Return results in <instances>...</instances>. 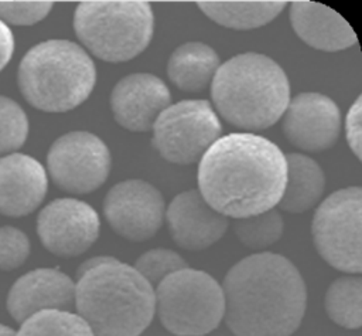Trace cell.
Here are the masks:
<instances>
[{
	"label": "cell",
	"instance_id": "obj_21",
	"mask_svg": "<svg viewBox=\"0 0 362 336\" xmlns=\"http://www.w3.org/2000/svg\"><path fill=\"white\" fill-rule=\"evenodd\" d=\"M287 1H198L212 21L233 30H252L274 20Z\"/></svg>",
	"mask_w": 362,
	"mask_h": 336
},
{
	"label": "cell",
	"instance_id": "obj_6",
	"mask_svg": "<svg viewBox=\"0 0 362 336\" xmlns=\"http://www.w3.org/2000/svg\"><path fill=\"white\" fill-rule=\"evenodd\" d=\"M74 30L99 60L124 62L150 44L154 16L146 1H81L75 9Z\"/></svg>",
	"mask_w": 362,
	"mask_h": 336
},
{
	"label": "cell",
	"instance_id": "obj_7",
	"mask_svg": "<svg viewBox=\"0 0 362 336\" xmlns=\"http://www.w3.org/2000/svg\"><path fill=\"white\" fill-rule=\"evenodd\" d=\"M156 313L175 336H204L223 319L222 286L205 271L184 268L165 276L156 288Z\"/></svg>",
	"mask_w": 362,
	"mask_h": 336
},
{
	"label": "cell",
	"instance_id": "obj_31",
	"mask_svg": "<svg viewBox=\"0 0 362 336\" xmlns=\"http://www.w3.org/2000/svg\"><path fill=\"white\" fill-rule=\"evenodd\" d=\"M0 336H16V332L6 325H0Z\"/></svg>",
	"mask_w": 362,
	"mask_h": 336
},
{
	"label": "cell",
	"instance_id": "obj_12",
	"mask_svg": "<svg viewBox=\"0 0 362 336\" xmlns=\"http://www.w3.org/2000/svg\"><path fill=\"white\" fill-rule=\"evenodd\" d=\"M100 220L92 206L78 198H57L38 214L37 233L54 255L72 258L89 250L99 237Z\"/></svg>",
	"mask_w": 362,
	"mask_h": 336
},
{
	"label": "cell",
	"instance_id": "obj_16",
	"mask_svg": "<svg viewBox=\"0 0 362 336\" xmlns=\"http://www.w3.org/2000/svg\"><path fill=\"white\" fill-rule=\"evenodd\" d=\"M75 301V282L59 269L40 268L20 276L7 296V309L23 323L42 310H68Z\"/></svg>",
	"mask_w": 362,
	"mask_h": 336
},
{
	"label": "cell",
	"instance_id": "obj_29",
	"mask_svg": "<svg viewBox=\"0 0 362 336\" xmlns=\"http://www.w3.org/2000/svg\"><path fill=\"white\" fill-rule=\"evenodd\" d=\"M362 99L358 96L352 106L349 108L345 119V133H346V142L351 149V152L356 156L358 160H361V143H362Z\"/></svg>",
	"mask_w": 362,
	"mask_h": 336
},
{
	"label": "cell",
	"instance_id": "obj_23",
	"mask_svg": "<svg viewBox=\"0 0 362 336\" xmlns=\"http://www.w3.org/2000/svg\"><path fill=\"white\" fill-rule=\"evenodd\" d=\"M16 336H95L86 322L69 310H42L21 323Z\"/></svg>",
	"mask_w": 362,
	"mask_h": 336
},
{
	"label": "cell",
	"instance_id": "obj_14",
	"mask_svg": "<svg viewBox=\"0 0 362 336\" xmlns=\"http://www.w3.org/2000/svg\"><path fill=\"white\" fill-rule=\"evenodd\" d=\"M170 102L168 86L158 77L147 72L122 78L110 94V109L116 122L132 132L150 130Z\"/></svg>",
	"mask_w": 362,
	"mask_h": 336
},
{
	"label": "cell",
	"instance_id": "obj_26",
	"mask_svg": "<svg viewBox=\"0 0 362 336\" xmlns=\"http://www.w3.org/2000/svg\"><path fill=\"white\" fill-rule=\"evenodd\" d=\"M187 261L175 251L167 248H154L143 252L133 268L156 288L165 276L187 268Z\"/></svg>",
	"mask_w": 362,
	"mask_h": 336
},
{
	"label": "cell",
	"instance_id": "obj_5",
	"mask_svg": "<svg viewBox=\"0 0 362 336\" xmlns=\"http://www.w3.org/2000/svg\"><path fill=\"white\" fill-rule=\"evenodd\" d=\"M25 101L45 112H66L93 91L96 68L88 52L68 40H48L30 48L18 67Z\"/></svg>",
	"mask_w": 362,
	"mask_h": 336
},
{
	"label": "cell",
	"instance_id": "obj_3",
	"mask_svg": "<svg viewBox=\"0 0 362 336\" xmlns=\"http://www.w3.org/2000/svg\"><path fill=\"white\" fill-rule=\"evenodd\" d=\"M74 305L95 336H140L156 315L154 288L113 257L76 278Z\"/></svg>",
	"mask_w": 362,
	"mask_h": 336
},
{
	"label": "cell",
	"instance_id": "obj_2",
	"mask_svg": "<svg viewBox=\"0 0 362 336\" xmlns=\"http://www.w3.org/2000/svg\"><path fill=\"white\" fill-rule=\"evenodd\" d=\"M223 319L235 336H291L307 308V288L297 267L274 252L236 262L222 282Z\"/></svg>",
	"mask_w": 362,
	"mask_h": 336
},
{
	"label": "cell",
	"instance_id": "obj_20",
	"mask_svg": "<svg viewBox=\"0 0 362 336\" xmlns=\"http://www.w3.org/2000/svg\"><path fill=\"white\" fill-rule=\"evenodd\" d=\"M287 174L280 208L287 213H304L321 198L325 176L320 164L303 153L286 155Z\"/></svg>",
	"mask_w": 362,
	"mask_h": 336
},
{
	"label": "cell",
	"instance_id": "obj_11",
	"mask_svg": "<svg viewBox=\"0 0 362 336\" xmlns=\"http://www.w3.org/2000/svg\"><path fill=\"white\" fill-rule=\"evenodd\" d=\"M165 206L163 194L148 181L130 179L115 184L103 201V214L120 237L140 242L160 230Z\"/></svg>",
	"mask_w": 362,
	"mask_h": 336
},
{
	"label": "cell",
	"instance_id": "obj_9",
	"mask_svg": "<svg viewBox=\"0 0 362 336\" xmlns=\"http://www.w3.org/2000/svg\"><path fill=\"white\" fill-rule=\"evenodd\" d=\"M151 130L160 156L175 164H191L219 139L222 126L208 101L185 99L167 106Z\"/></svg>",
	"mask_w": 362,
	"mask_h": 336
},
{
	"label": "cell",
	"instance_id": "obj_18",
	"mask_svg": "<svg viewBox=\"0 0 362 336\" xmlns=\"http://www.w3.org/2000/svg\"><path fill=\"white\" fill-rule=\"evenodd\" d=\"M290 21L296 34L315 50L342 51L358 41L351 24L339 13L321 3L293 1Z\"/></svg>",
	"mask_w": 362,
	"mask_h": 336
},
{
	"label": "cell",
	"instance_id": "obj_30",
	"mask_svg": "<svg viewBox=\"0 0 362 336\" xmlns=\"http://www.w3.org/2000/svg\"><path fill=\"white\" fill-rule=\"evenodd\" d=\"M14 50V38L11 30L0 20V72L8 64Z\"/></svg>",
	"mask_w": 362,
	"mask_h": 336
},
{
	"label": "cell",
	"instance_id": "obj_24",
	"mask_svg": "<svg viewBox=\"0 0 362 336\" xmlns=\"http://www.w3.org/2000/svg\"><path fill=\"white\" fill-rule=\"evenodd\" d=\"M233 230L242 245L250 250H263L281 238L284 221L281 214L272 208L253 217L236 220Z\"/></svg>",
	"mask_w": 362,
	"mask_h": 336
},
{
	"label": "cell",
	"instance_id": "obj_27",
	"mask_svg": "<svg viewBox=\"0 0 362 336\" xmlns=\"http://www.w3.org/2000/svg\"><path fill=\"white\" fill-rule=\"evenodd\" d=\"M30 240L18 228L0 227V269L11 271L21 267L30 255Z\"/></svg>",
	"mask_w": 362,
	"mask_h": 336
},
{
	"label": "cell",
	"instance_id": "obj_25",
	"mask_svg": "<svg viewBox=\"0 0 362 336\" xmlns=\"http://www.w3.org/2000/svg\"><path fill=\"white\" fill-rule=\"evenodd\" d=\"M28 135V119L21 106L0 95V156L20 149Z\"/></svg>",
	"mask_w": 362,
	"mask_h": 336
},
{
	"label": "cell",
	"instance_id": "obj_8",
	"mask_svg": "<svg viewBox=\"0 0 362 336\" xmlns=\"http://www.w3.org/2000/svg\"><path fill=\"white\" fill-rule=\"evenodd\" d=\"M361 211V187H345L318 206L311 224L314 245L321 258L332 268L355 275L362 271Z\"/></svg>",
	"mask_w": 362,
	"mask_h": 336
},
{
	"label": "cell",
	"instance_id": "obj_17",
	"mask_svg": "<svg viewBox=\"0 0 362 336\" xmlns=\"http://www.w3.org/2000/svg\"><path fill=\"white\" fill-rule=\"evenodd\" d=\"M48 180L42 164L21 153L0 159V214L21 217L33 213L47 194Z\"/></svg>",
	"mask_w": 362,
	"mask_h": 336
},
{
	"label": "cell",
	"instance_id": "obj_19",
	"mask_svg": "<svg viewBox=\"0 0 362 336\" xmlns=\"http://www.w3.org/2000/svg\"><path fill=\"white\" fill-rule=\"evenodd\" d=\"M219 65V57L212 47L191 41L173 51L167 62V75L181 91L199 92L212 82Z\"/></svg>",
	"mask_w": 362,
	"mask_h": 336
},
{
	"label": "cell",
	"instance_id": "obj_28",
	"mask_svg": "<svg viewBox=\"0 0 362 336\" xmlns=\"http://www.w3.org/2000/svg\"><path fill=\"white\" fill-rule=\"evenodd\" d=\"M51 1H0V20L14 26H31L48 16Z\"/></svg>",
	"mask_w": 362,
	"mask_h": 336
},
{
	"label": "cell",
	"instance_id": "obj_15",
	"mask_svg": "<svg viewBox=\"0 0 362 336\" xmlns=\"http://www.w3.org/2000/svg\"><path fill=\"white\" fill-rule=\"evenodd\" d=\"M164 214L171 238L188 251H202L214 245L228 228V218L215 211L198 190L177 194Z\"/></svg>",
	"mask_w": 362,
	"mask_h": 336
},
{
	"label": "cell",
	"instance_id": "obj_1",
	"mask_svg": "<svg viewBox=\"0 0 362 336\" xmlns=\"http://www.w3.org/2000/svg\"><path fill=\"white\" fill-rule=\"evenodd\" d=\"M286 155L255 133L216 139L198 166V191L226 218H247L274 208L286 186Z\"/></svg>",
	"mask_w": 362,
	"mask_h": 336
},
{
	"label": "cell",
	"instance_id": "obj_22",
	"mask_svg": "<svg viewBox=\"0 0 362 336\" xmlns=\"http://www.w3.org/2000/svg\"><path fill=\"white\" fill-rule=\"evenodd\" d=\"M325 312L329 319L345 327L358 329L362 325V279L359 276H341L327 289Z\"/></svg>",
	"mask_w": 362,
	"mask_h": 336
},
{
	"label": "cell",
	"instance_id": "obj_13",
	"mask_svg": "<svg viewBox=\"0 0 362 336\" xmlns=\"http://www.w3.org/2000/svg\"><path fill=\"white\" fill-rule=\"evenodd\" d=\"M341 113L337 103L318 92H301L290 99L283 113V133L296 147L324 152L339 136Z\"/></svg>",
	"mask_w": 362,
	"mask_h": 336
},
{
	"label": "cell",
	"instance_id": "obj_4",
	"mask_svg": "<svg viewBox=\"0 0 362 336\" xmlns=\"http://www.w3.org/2000/svg\"><path fill=\"white\" fill-rule=\"evenodd\" d=\"M211 98L229 123L260 130L283 116L290 102V84L274 60L259 52H243L219 65L211 82Z\"/></svg>",
	"mask_w": 362,
	"mask_h": 336
},
{
	"label": "cell",
	"instance_id": "obj_10",
	"mask_svg": "<svg viewBox=\"0 0 362 336\" xmlns=\"http://www.w3.org/2000/svg\"><path fill=\"white\" fill-rule=\"evenodd\" d=\"M112 166L106 143L86 130L59 136L49 147L47 167L52 181L64 191L86 194L99 189Z\"/></svg>",
	"mask_w": 362,
	"mask_h": 336
}]
</instances>
